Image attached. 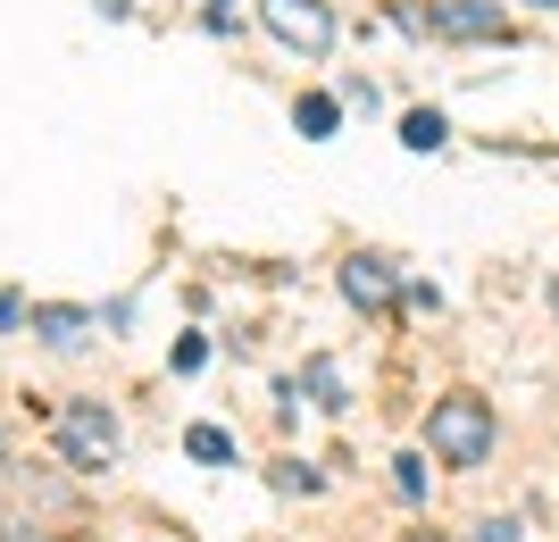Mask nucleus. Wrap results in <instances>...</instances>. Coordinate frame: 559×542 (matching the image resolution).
I'll use <instances>...</instances> for the list:
<instances>
[{
    "label": "nucleus",
    "mask_w": 559,
    "mask_h": 542,
    "mask_svg": "<svg viewBox=\"0 0 559 542\" xmlns=\"http://www.w3.org/2000/svg\"><path fill=\"white\" fill-rule=\"evenodd\" d=\"M426 443H435L443 468H485L492 459V409L476 401V393H451V401H435V418H426Z\"/></svg>",
    "instance_id": "1"
},
{
    "label": "nucleus",
    "mask_w": 559,
    "mask_h": 542,
    "mask_svg": "<svg viewBox=\"0 0 559 542\" xmlns=\"http://www.w3.org/2000/svg\"><path fill=\"white\" fill-rule=\"evenodd\" d=\"M59 459H68L75 475L109 468V459H117V418L100 401H68V409H59Z\"/></svg>",
    "instance_id": "2"
},
{
    "label": "nucleus",
    "mask_w": 559,
    "mask_h": 542,
    "mask_svg": "<svg viewBox=\"0 0 559 542\" xmlns=\"http://www.w3.org/2000/svg\"><path fill=\"white\" fill-rule=\"evenodd\" d=\"M259 17L276 34L284 50H301V59H326L334 50V9L326 0H259Z\"/></svg>",
    "instance_id": "3"
},
{
    "label": "nucleus",
    "mask_w": 559,
    "mask_h": 542,
    "mask_svg": "<svg viewBox=\"0 0 559 542\" xmlns=\"http://www.w3.org/2000/svg\"><path fill=\"white\" fill-rule=\"evenodd\" d=\"M435 34L443 43H501V0H435Z\"/></svg>",
    "instance_id": "4"
},
{
    "label": "nucleus",
    "mask_w": 559,
    "mask_h": 542,
    "mask_svg": "<svg viewBox=\"0 0 559 542\" xmlns=\"http://www.w3.org/2000/svg\"><path fill=\"white\" fill-rule=\"evenodd\" d=\"M343 292H350V309H393L401 301V276H393V260L350 251V260H343Z\"/></svg>",
    "instance_id": "5"
},
{
    "label": "nucleus",
    "mask_w": 559,
    "mask_h": 542,
    "mask_svg": "<svg viewBox=\"0 0 559 542\" xmlns=\"http://www.w3.org/2000/svg\"><path fill=\"white\" fill-rule=\"evenodd\" d=\"M401 142H409V150H443L451 118H443V109H409V118H401Z\"/></svg>",
    "instance_id": "6"
},
{
    "label": "nucleus",
    "mask_w": 559,
    "mask_h": 542,
    "mask_svg": "<svg viewBox=\"0 0 559 542\" xmlns=\"http://www.w3.org/2000/svg\"><path fill=\"white\" fill-rule=\"evenodd\" d=\"M293 118H301V134H309V142H326L334 125H343V93H334V100H326V93H309L301 109H293Z\"/></svg>",
    "instance_id": "7"
},
{
    "label": "nucleus",
    "mask_w": 559,
    "mask_h": 542,
    "mask_svg": "<svg viewBox=\"0 0 559 542\" xmlns=\"http://www.w3.org/2000/svg\"><path fill=\"white\" fill-rule=\"evenodd\" d=\"M185 450L201 459V468H226V459H234V434H226V425H192Z\"/></svg>",
    "instance_id": "8"
},
{
    "label": "nucleus",
    "mask_w": 559,
    "mask_h": 542,
    "mask_svg": "<svg viewBox=\"0 0 559 542\" xmlns=\"http://www.w3.org/2000/svg\"><path fill=\"white\" fill-rule=\"evenodd\" d=\"M84 326H93L84 309H34V334H43V342H75Z\"/></svg>",
    "instance_id": "9"
},
{
    "label": "nucleus",
    "mask_w": 559,
    "mask_h": 542,
    "mask_svg": "<svg viewBox=\"0 0 559 542\" xmlns=\"http://www.w3.org/2000/svg\"><path fill=\"white\" fill-rule=\"evenodd\" d=\"M309 393H318V409H343V376H334L326 359H309Z\"/></svg>",
    "instance_id": "10"
},
{
    "label": "nucleus",
    "mask_w": 559,
    "mask_h": 542,
    "mask_svg": "<svg viewBox=\"0 0 559 542\" xmlns=\"http://www.w3.org/2000/svg\"><path fill=\"white\" fill-rule=\"evenodd\" d=\"M393 484L401 501H426V459H393Z\"/></svg>",
    "instance_id": "11"
},
{
    "label": "nucleus",
    "mask_w": 559,
    "mask_h": 542,
    "mask_svg": "<svg viewBox=\"0 0 559 542\" xmlns=\"http://www.w3.org/2000/svg\"><path fill=\"white\" fill-rule=\"evenodd\" d=\"M192 368H210V342H201V334H185V342H176V376H192Z\"/></svg>",
    "instance_id": "12"
},
{
    "label": "nucleus",
    "mask_w": 559,
    "mask_h": 542,
    "mask_svg": "<svg viewBox=\"0 0 559 542\" xmlns=\"http://www.w3.org/2000/svg\"><path fill=\"white\" fill-rule=\"evenodd\" d=\"M376 100H384V93H376L368 75H350V84H343V109H376Z\"/></svg>",
    "instance_id": "13"
},
{
    "label": "nucleus",
    "mask_w": 559,
    "mask_h": 542,
    "mask_svg": "<svg viewBox=\"0 0 559 542\" xmlns=\"http://www.w3.org/2000/svg\"><path fill=\"white\" fill-rule=\"evenodd\" d=\"M17 317H25V301H17V292H0V326H17Z\"/></svg>",
    "instance_id": "14"
},
{
    "label": "nucleus",
    "mask_w": 559,
    "mask_h": 542,
    "mask_svg": "<svg viewBox=\"0 0 559 542\" xmlns=\"http://www.w3.org/2000/svg\"><path fill=\"white\" fill-rule=\"evenodd\" d=\"M535 9H559V0H535Z\"/></svg>",
    "instance_id": "15"
}]
</instances>
